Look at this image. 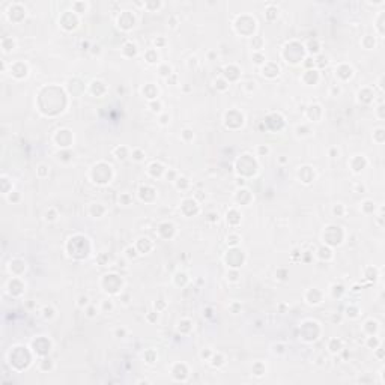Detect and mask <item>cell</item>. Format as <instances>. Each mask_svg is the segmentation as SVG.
<instances>
[{"label":"cell","instance_id":"1","mask_svg":"<svg viewBox=\"0 0 385 385\" xmlns=\"http://www.w3.org/2000/svg\"><path fill=\"white\" fill-rule=\"evenodd\" d=\"M60 26L66 30H72L78 26V15L72 11H65L60 17Z\"/></svg>","mask_w":385,"mask_h":385},{"label":"cell","instance_id":"2","mask_svg":"<svg viewBox=\"0 0 385 385\" xmlns=\"http://www.w3.org/2000/svg\"><path fill=\"white\" fill-rule=\"evenodd\" d=\"M117 23H119V27H122L123 30H130L136 26V15L131 11H120Z\"/></svg>","mask_w":385,"mask_h":385},{"label":"cell","instance_id":"3","mask_svg":"<svg viewBox=\"0 0 385 385\" xmlns=\"http://www.w3.org/2000/svg\"><path fill=\"white\" fill-rule=\"evenodd\" d=\"M27 65L24 63V62H17V63H14V65H11V74L14 75V77H17V78H23V77H26L27 75Z\"/></svg>","mask_w":385,"mask_h":385},{"label":"cell","instance_id":"4","mask_svg":"<svg viewBox=\"0 0 385 385\" xmlns=\"http://www.w3.org/2000/svg\"><path fill=\"white\" fill-rule=\"evenodd\" d=\"M104 280L110 283V287H113V293L119 292V289H120L122 284H123L122 278H120L119 275H116V274H107V275H104Z\"/></svg>","mask_w":385,"mask_h":385},{"label":"cell","instance_id":"5","mask_svg":"<svg viewBox=\"0 0 385 385\" xmlns=\"http://www.w3.org/2000/svg\"><path fill=\"white\" fill-rule=\"evenodd\" d=\"M56 137H62V140H56V142L59 143V146H62V148H66V146H69V145L72 143V140H66V137H72V134H71L68 130L59 131Z\"/></svg>","mask_w":385,"mask_h":385},{"label":"cell","instance_id":"6","mask_svg":"<svg viewBox=\"0 0 385 385\" xmlns=\"http://www.w3.org/2000/svg\"><path fill=\"white\" fill-rule=\"evenodd\" d=\"M277 17H278V8L274 6V3H269L268 8L265 9V18L268 21H274Z\"/></svg>","mask_w":385,"mask_h":385},{"label":"cell","instance_id":"7","mask_svg":"<svg viewBox=\"0 0 385 385\" xmlns=\"http://www.w3.org/2000/svg\"><path fill=\"white\" fill-rule=\"evenodd\" d=\"M87 9H89V3L87 2H74L72 3V12H75L77 15L83 14V12H87Z\"/></svg>","mask_w":385,"mask_h":385},{"label":"cell","instance_id":"8","mask_svg":"<svg viewBox=\"0 0 385 385\" xmlns=\"http://www.w3.org/2000/svg\"><path fill=\"white\" fill-rule=\"evenodd\" d=\"M2 48H3V51H5V53H9V51H12V50L15 48V41H14L12 38H8V36H5V38L2 39Z\"/></svg>","mask_w":385,"mask_h":385},{"label":"cell","instance_id":"9","mask_svg":"<svg viewBox=\"0 0 385 385\" xmlns=\"http://www.w3.org/2000/svg\"><path fill=\"white\" fill-rule=\"evenodd\" d=\"M163 6H164L163 2H145V6H143V8H146V9L151 11V12H157V11L161 9Z\"/></svg>","mask_w":385,"mask_h":385},{"label":"cell","instance_id":"10","mask_svg":"<svg viewBox=\"0 0 385 385\" xmlns=\"http://www.w3.org/2000/svg\"><path fill=\"white\" fill-rule=\"evenodd\" d=\"M227 253H229V254H227V256H229V257H233V259H235V256H233V253H232V250H230V251H227ZM238 256H242V251H239V253H238ZM242 262H244V260H242V259H239V260H238V262H236V263H233V262H232V260H227V263H229V266H232V268H236V266H241V265H242Z\"/></svg>","mask_w":385,"mask_h":385},{"label":"cell","instance_id":"11","mask_svg":"<svg viewBox=\"0 0 385 385\" xmlns=\"http://www.w3.org/2000/svg\"><path fill=\"white\" fill-rule=\"evenodd\" d=\"M146 60H148L149 63H155V62L158 60V54H157V51H155V50H149V51L146 53Z\"/></svg>","mask_w":385,"mask_h":385},{"label":"cell","instance_id":"12","mask_svg":"<svg viewBox=\"0 0 385 385\" xmlns=\"http://www.w3.org/2000/svg\"><path fill=\"white\" fill-rule=\"evenodd\" d=\"M2 184H3V188H2V191H3V194H5V196H8V194L12 191L11 188H8V185H9V187H12V184H9V182H8L6 176H3V178H2Z\"/></svg>","mask_w":385,"mask_h":385},{"label":"cell","instance_id":"13","mask_svg":"<svg viewBox=\"0 0 385 385\" xmlns=\"http://www.w3.org/2000/svg\"><path fill=\"white\" fill-rule=\"evenodd\" d=\"M125 254H126L128 259H134V257H137V250L133 248V247H128V248L125 250Z\"/></svg>","mask_w":385,"mask_h":385},{"label":"cell","instance_id":"14","mask_svg":"<svg viewBox=\"0 0 385 385\" xmlns=\"http://www.w3.org/2000/svg\"><path fill=\"white\" fill-rule=\"evenodd\" d=\"M215 87H218L220 90H226V89L229 87V84H227V81H226L224 78H218V80L215 81Z\"/></svg>","mask_w":385,"mask_h":385},{"label":"cell","instance_id":"15","mask_svg":"<svg viewBox=\"0 0 385 385\" xmlns=\"http://www.w3.org/2000/svg\"><path fill=\"white\" fill-rule=\"evenodd\" d=\"M340 346H341V341H340V340H331V343H329V349H331V352H337V350H340Z\"/></svg>","mask_w":385,"mask_h":385},{"label":"cell","instance_id":"16","mask_svg":"<svg viewBox=\"0 0 385 385\" xmlns=\"http://www.w3.org/2000/svg\"><path fill=\"white\" fill-rule=\"evenodd\" d=\"M160 74H161L163 77H169V75L172 74V68H170L169 65H163V66L160 68Z\"/></svg>","mask_w":385,"mask_h":385},{"label":"cell","instance_id":"17","mask_svg":"<svg viewBox=\"0 0 385 385\" xmlns=\"http://www.w3.org/2000/svg\"><path fill=\"white\" fill-rule=\"evenodd\" d=\"M253 59H254V63H257V65L265 63V56H262L260 53H254V54H253Z\"/></svg>","mask_w":385,"mask_h":385},{"label":"cell","instance_id":"18","mask_svg":"<svg viewBox=\"0 0 385 385\" xmlns=\"http://www.w3.org/2000/svg\"><path fill=\"white\" fill-rule=\"evenodd\" d=\"M182 137H184V140H193V139H194V134H193L191 130H184V131H182Z\"/></svg>","mask_w":385,"mask_h":385},{"label":"cell","instance_id":"19","mask_svg":"<svg viewBox=\"0 0 385 385\" xmlns=\"http://www.w3.org/2000/svg\"><path fill=\"white\" fill-rule=\"evenodd\" d=\"M133 158H134L136 161H142V160L145 158V154H143L142 151H139V149H137V151H134V152H133Z\"/></svg>","mask_w":385,"mask_h":385},{"label":"cell","instance_id":"20","mask_svg":"<svg viewBox=\"0 0 385 385\" xmlns=\"http://www.w3.org/2000/svg\"><path fill=\"white\" fill-rule=\"evenodd\" d=\"M45 218H47L48 221H54V220L57 218V214L54 212V209H50V212L47 211V214H45Z\"/></svg>","mask_w":385,"mask_h":385},{"label":"cell","instance_id":"21","mask_svg":"<svg viewBox=\"0 0 385 385\" xmlns=\"http://www.w3.org/2000/svg\"><path fill=\"white\" fill-rule=\"evenodd\" d=\"M38 175H39V176H45V175H48V169H47L44 164H41V166L38 167Z\"/></svg>","mask_w":385,"mask_h":385},{"label":"cell","instance_id":"22","mask_svg":"<svg viewBox=\"0 0 385 385\" xmlns=\"http://www.w3.org/2000/svg\"><path fill=\"white\" fill-rule=\"evenodd\" d=\"M77 304H78V307H84V305L89 304V298H87V296H80Z\"/></svg>","mask_w":385,"mask_h":385},{"label":"cell","instance_id":"23","mask_svg":"<svg viewBox=\"0 0 385 385\" xmlns=\"http://www.w3.org/2000/svg\"><path fill=\"white\" fill-rule=\"evenodd\" d=\"M44 316H45L47 319H51V317L54 316V311H53V308H50V307H45V308H44Z\"/></svg>","mask_w":385,"mask_h":385},{"label":"cell","instance_id":"24","mask_svg":"<svg viewBox=\"0 0 385 385\" xmlns=\"http://www.w3.org/2000/svg\"><path fill=\"white\" fill-rule=\"evenodd\" d=\"M334 214H335V215H343V206H341V205H337V206L334 208Z\"/></svg>","mask_w":385,"mask_h":385},{"label":"cell","instance_id":"25","mask_svg":"<svg viewBox=\"0 0 385 385\" xmlns=\"http://www.w3.org/2000/svg\"><path fill=\"white\" fill-rule=\"evenodd\" d=\"M95 314H96V308H95V307H89V308H87V316H89V317H93Z\"/></svg>","mask_w":385,"mask_h":385},{"label":"cell","instance_id":"26","mask_svg":"<svg viewBox=\"0 0 385 385\" xmlns=\"http://www.w3.org/2000/svg\"><path fill=\"white\" fill-rule=\"evenodd\" d=\"M227 242H230V245H236V242H238V236H230V238H227Z\"/></svg>","mask_w":385,"mask_h":385},{"label":"cell","instance_id":"27","mask_svg":"<svg viewBox=\"0 0 385 385\" xmlns=\"http://www.w3.org/2000/svg\"><path fill=\"white\" fill-rule=\"evenodd\" d=\"M151 107H152V111H160V107H161V105H160V102H157V104H155V102H151Z\"/></svg>","mask_w":385,"mask_h":385},{"label":"cell","instance_id":"28","mask_svg":"<svg viewBox=\"0 0 385 385\" xmlns=\"http://www.w3.org/2000/svg\"><path fill=\"white\" fill-rule=\"evenodd\" d=\"M170 18H172V21H170V27H172V29H175V27L178 26V24H176V18H175V17H170Z\"/></svg>","mask_w":385,"mask_h":385},{"label":"cell","instance_id":"29","mask_svg":"<svg viewBox=\"0 0 385 385\" xmlns=\"http://www.w3.org/2000/svg\"><path fill=\"white\" fill-rule=\"evenodd\" d=\"M209 221H215V220H218V215H215V214H209V218H208Z\"/></svg>","mask_w":385,"mask_h":385},{"label":"cell","instance_id":"30","mask_svg":"<svg viewBox=\"0 0 385 385\" xmlns=\"http://www.w3.org/2000/svg\"><path fill=\"white\" fill-rule=\"evenodd\" d=\"M259 152H260V154H263V152H265V154H268V152H269V149H268L266 146H265V148H263V146H260V148H259Z\"/></svg>","mask_w":385,"mask_h":385},{"label":"cell","instance_id":"31","mask_svg":"<svg viewBox=\"0 0 385 385\" xmlns=\"http://www.w3.org/2000/svg\"><path fill=\"white\" fill-rule=\"evenodd\" d=\"M167 119H169V116H167V114H166V116H163V117H161V123H163V125H164V123H167V122H169Z\"/></svg>","mask_w":385,"mask_h":385},{"label":"cell","instance_id":"32","mask_svg":"<svg viewBox=\"0 0 385 385\" xmlns=\"http://www.w3.org/2000/svg\"><path fill=\"white\" fill-rule=\"evenodd\" d=\"M116 334H117V335H123V334H125V329H117Z\"/></svg>","mask_w":385,"mask_h":385}]
</instances>
